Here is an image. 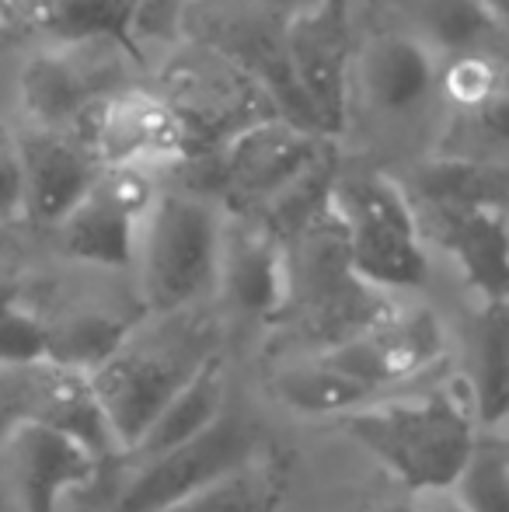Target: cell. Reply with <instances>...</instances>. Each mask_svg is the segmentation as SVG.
I'll list each match as a JSON object with an SVG mask.
<instances>
[{
    "instance_id": "cell-9",
    "label": "cell",
    "mask_w": 509,
    "mask_h": 512,
    "mask_svg": "<svg viewBox=\"0 0 509 512\" xmlns=\"http://www.w3.org/2000/svg\"><path fill=\"white\" fill-rule=\"evenodd\" d=\"M154 182L140 168H102L95 189L60 220V248L102 269H126L136 258L140 223L154 206Z\"/></svg>"
},
{
    "instance_id": "cell-2",
    "label": "cell",
    "mask_w": 509,
    "mask_h": 512,
    "mask_svg": "<svg viewBox=\"0 0 509 512\" xmlns=\"http://www.w3.org/2000/svg\"><path fill=\"white\" fill-rule=\"evenodd\" d=\"M283 314L297 321L300 335L318 345V352L335 349L394 314L384 293L356 279L342 230L328 203L286 241Z\"/></svg>"
},
{
    "instance_id": "cell-19",
    "label": "cell",
    "mask_w": 509,
    "mask_h": 512,
    "mask_svg": "<svg viewBox=\"0 0 509 512\" xmlns=\"http://www.w3.org/2000/svg\"><path fill=\"white\" fill-rule=\"evenodd\" d=\"M224 411H227L224 363H220V356L213 352V356L185 380L182 391L157 411V418L147 425L140 443H136L126 457H136L140 464H147V460H154V457H164V453L178 450V446L203 436Z\"/></svg>"
},
{
    "instance_id": "cell-26",
    "label": "cell",
    "mask_w": 509,
    "mask_h": 512,
    "mask_svg": "<svg viewBox=\"0 0 509 512\" xmlns=\"http://www.w3.org/2000/svg\"><path fill=\"white\" fill-rule=\"evenodd\" d=\"M447 495L464 512H509V439L503 429H478Z\"/></svg>"
},
{
    "instance_id": "cell-21",
    "label": "cell",
    "mask_w": 509,
    "mask_h": 512,
    "mask_svg": "<svg viewBox=\"0 0 509 512\" xmlns=\"http://www.w3.org/2000/svg\"><path fill=\"white\" fill-rule=\"evenodd\" d=\"M46 335L49 370L91 377L133 338V321L105 314V310H77V314L63 317L60 324H46Z\"/></svg>"
},
{
    "instance_id": "cell-24",
    "label": "cell",
    "mask_w": 509,
    "mask_h": 512,
    "mask_svg": "<svg viewBox=\"0 0 509 512\" xmlns=\"http://www.w3.org/2000/svg\"><path fill=\"white\" fill-rule=\"evenodd\" d=\"M412 206H496L503 209V164L475 157H440L426 164L412 182Z\"/></svg>"
},
{
    "instance_id": "cell-6",
    "label": "cell",
    "mask_w": 509,
    "mask_h": 512,
    "mask_svg": "<svg viewBox=\"0 0 509 512\" xmlns=\"http://www.w3.org/2000/svg\"><path fill=\"white\" fill-rule=\"evenodd\" d=\"M196 342L199 338H189L175 352V345H133V338H129L102 370L88 377L91 394L102 405L119 446H123V457L140 443L157 411L168 405L185 387V380L213 356V352L199 349Z\"/></svg>"
},
{
    "instance_id": "cell-5",
    "label": "cell",
    "mask_w": 509,
    "mask_h": 512,
    "mask_svg": "<svg viewBox=\"0 0 509 512\" xmlns=\"http://www.w3.org/2000/svg\"><path fill=\"white\" fill-rule=\"evenodd\" d=\"M164 102L175 108L189 136V157L199 143H227L238 133L258 126L265 119H283V115L262 112L265 91L255 77H248L234 60L210 46H192L171 70L164 74Z\"/></svg>"
},
{
    "instance_id": "cell-30",
    "label": "cell",
    "mask_w": 509,
    "mask_h": 512,
    "mask_svg": "<svg viewBox=\"0 0 509 512\" xmlns=\"http://www.w3.org/2000/svg\"><path fill=\"white\" fill-rule=\"evenodd\" d=\"M206 0H136L133 14V39L147 35V39H171L182 28V21L196 11Z\"/></svg>"
},
{
    "instance_id": "cell-25",
    "label": "cell",
    "mask_w": 509,
    "mask_h": 512,
    "mask_svg": "<svg viewBox=\"0 0 509 512\" xmlns=\"http://www.w3.org/2000/svg\"><path fill=\"white\" fill-rule=\"evenodd\" d=\"M478 429H503L509 415V314L503 304H485L478 324V384H471Z\"/></svg>"
},
{
    "instance_id": "cell-11",
    "label": "cell",
    "mask_w": 509,
    "mask_h": 512,
    "mask_svg": "<svg viewBox=\"0 0 509 512\" xmlns=\"http://www.w3.org/2000/svg\"><path fill=\"white\" fill-rule=\"evenodd\" d=\"M88 150L102 168H154L185 161L189 136L175 108L157 91L119 88L91 112Z\"/></svg>"
},
{
    "instance_id": "cell-15",
    "label": "cell",
    "mask_w": 509,
    "mask_h": 512,
    "mask_svg": "<svg viewBox=\"0 0 509 512\" xmlns=\"http://www.w3.org/2000/svg\"><path fill=\"white\" fill-rule=\"evenodd\" d=\"M422 241L447 251L464 283L482 304H503L509 290V241L506 209L496 206H412Z\"/></svg>"
},
{
    "instance_id": "cell-34",
    "label": "cell",
    "mask_w": 509,
    "mask_h": 512,
    "mask_svg": "<svg viewBox=\"0 0 509 512\" xmlns=\"http://www.w3.org/2000/svg\"><path fill=\"white\" fill-rule=\"evenodd\" d=\"M18 307V283H11V279H0V314L4 310Z\"/></svg>"
},
{
    "instance_id": "cell-8",
    "label": "cell",
    "mask_w": 509,
    "mask_h": 512,
    "mask_svg": "<svg viewBox=\"0 0 509 512\" xmlns=\"http://www.w3.org/2000/svg\"><path fill=\"white\" fill-rule=\"evenodd\" d=\"M258 432L241 411H224L203 436L140 464L116 512H161L258 457Z\"/></svg>"
},
{
    "instance_id": "cell-23",
    "label": "cell",
    "mask_w": 509,
    "mask_h": 512,
    "mask_svg": "<svg viewBox=\"0 0 509 512\" xmlns=\"http://www.w3.org/2000/svg\"><path fill=\"white\" fill-rule=\"evenodd\" d=\"M272 394L283 401L286 408L300 411V415H346V411L374 405L384 391L363 384V380L349 377V373L335 370V366L321 363L318 356L311 363L290 366V370L276 373L272 380Z\"/></svg>"
},
{
    "instance_id": "cell-13",
    "label": "cell",
    "mask_w": 509,
    "mask_h": 512,
    "mask_svg": "<svg viewBox=\"0 0 509 512\" xmlns=\"http://www.w3.org/2000/svg\"><path fill=\"white\" fill-rule=\"evenodd\" d=\"M4 460L21 512H60V502L70 492L91 485L102 471L84 446L32 415L7 425Z\"/></svg>"
},
{
    "instance_id": "cell-35",
    "label": "cell",
    "mask_w": 509,
    "mask_h": 512,
    "mask_svg": "<svg viewBox=\"0 0 509 512\" xmlns=\"http://www.w3.org/2000/svg\"><path fill=\"white\" fill-rule=\"evenodd\" d=\"M0 255H4V234H0Z\"/></svg>"
},
{
    "instance_id": "cell-36",
    "label": "cell",
    "mask_w": 509,
    "mask_h": 512,
    "mask_svg": "<svg viewBox=\"0 0 509 512\" xmlns=\"http://www.w3.org/2000/svg\"><path fill=\"white\" fill-rule=\"evenodd\" d=\"M0 4H7V0H0Z\"/></svg>"
},
{
    "instance_id": "cell-32",
    "label": "cell",
    "mask_w": 509,
    "mask_h": 512,
    "mask_svg": "<svg viewBox=\"0 0 509 512\" xmlns=\"http://www.w3.org/2000/svg\"><path fill=\"white\" fill-rule=\"evenodd\" d=\"M367 512H422V506L412 495H391V499H377L374 506H367Z\"/></svg>"
},
{
    "instance_id": "cell-3",
    "label": "cell",
    "mask_w": 509,
    "mask_h": 512,
    "mask_svg": "<svg viewBox=\"0 0 509 512\" xmlns=\"http://www.w3.org/2000/svg\"><path fill=\"white\" fill-rule=\"evenodd\" d=\"M328 209L342 230L356 279L370 290H419L429 279L412 199L391 178L374 171L335 175Z\"/></svg>"
},
{
    "instance_id": "cell-1",
    "label": "cell",
    "mask_w": 509,
    "mask_h": 512,
    "mask_svg": "<svg viewBox=\"0 0 509 512\" xmlns=\"http://www.w3.org/2000/svg\"><path fill=\"white\" fill-rule=\"evenodd\" d=\"M339 432L360 443L412 495L450 492L478 436L468 380H454L426 398L381 401L339 415Z\"/></svg>"
},
{
    "instance_id": "cell-18",
    "label": "cell",
    "mask_w": 509,
    "mask_h": 512,
    "mask_svg": "<svg viewBox=\"0 0 509 512\" xmlns=\"http://www.w3.org/2000/svg\"><path fill=\"white\" fill-rule=\"evenodd\" d=\"M363 91L381 112L405 115L419 108L440 84L433 49L412 35H381L363 49Z\"/></svg>"
},
{
    "instance_id": "cell-16",
    "label": "cell",
    "mask_w": 509,
    "mask_h": 512,
    "mask_svg": "<svg viewBox=\"0 0 509 512\" xmlns=\"http://www.w3.org/2000/svg\"><path fill=\"white\" fill-rule=\"evenodd\" d=\"M14 143L25 178V220L60 227L63 216L95 189L102 164L84 143L56 129L28 126L25 133H14Z\"/></svg>"
},
{
    "instance_id": "cell-28",
    "label": "cell",
    "mask_w": 509,
    "mask_h": 512,
    "mask_svg": "<svg viewBox=\"0 0 509 512\" xmlns=\"http://www.w3.org/2000/svg\"><path fill=\"white\" fill-rule=\"evenodd\" d=\"M440 84L447 88V95L454 98V105H461L464 112H489L499 108V91H503V70L496 60H489L485 53H468L454 56L450 70L440 77Z\"/></svg>"
},
{
    "instance_id": "cell-20",
    "label": "cell",
    "mask_w": 509,
    "mask_h": 512,
    "mask_svg": "<svg viewBox=\"0 0 509 512\" xmlns=\"http://www.w3.org/2000/svg\"><path fill=\"white\" fill-rule=\"evenodd\" d=\"M28 415L46 422L49 429L63 432L67 439H74V443L84 446L98 464H109V460L123 457V446H119L102 405H98L95 394H91L88 377L56 373L39 391V405L28 411Z\"/></svg>"
},
{
    "instance_id": "cell-10",
    "label": "cell",
    "mask_w": 509,
    "mask_h": 512,
    "mask_svg": "<svg viewBox=\"0 0 509 512\" xmlns=\"http://www.w3.org/2000/svg\"><path fill=\"white\" fill-rule=\"evenodd\" d=\"M283 56L321 129H339L349 70V0H311L286 14Z\"/></svg>"
},
{
    "instance_id": "cell-31",
    "label": "cell",
    "mask_w": 509,
    "mask_h": 512,
    "mask_svg": "<svg viewBox=\"0 0 509 512\" xmlns=\"http://www.w3.org/2000/svg\"><path fill=\"white\" fill-rule=\"evenodd\" d=\"M25 220V178L14 133L0 126V223Z\"/></svg>"
},
{
    "instance_id": "cell-7",
    "label": "cell",
    "mask_w": 509,
    "mask_h": 512,
    "mask_svg": "<svg viewBox=\"0 0 509 512\" xmlns=\"http://www.w3.org/2000/svg\"><path fill=\"white\" fill-rule=\"evenodd\" d=\"M328 157L332 150L321 133L293 126L290 119H265L224 147L220 189L234 216H262Z\"/></svg>"
},
{
    "instance_id": "cell-17",
    "label": "cell",
    "mask_w": 509,
    "mask_h": 512,
    "mask_svg": "<svg viewBox=\"0 0 509 512\" xmlns=\"http://www.w3.org/2000/svg\"><path fill=\"white\" fill-rule=\"evenodd\" d=\"M217 283L241 314L279 317L286 307V244L255 216H234L220 227Z\"/></svg>"
},
{
    "instance_id": "cell-29",
    "label": "cell",
    "mask_w": 509,
    "mask_h": 512,
    "mask_svg": "<svg viewBox=\"0 0 509 512\" xmlns=\"http://www.w3.org/2000/svg\"><path fill=\"white\" fill-rule=\"evenodd\" d=\"M49 359L46 321L28 314L25 307H11L0 314V370H35Z\"/></svg>"
},
{
    "instance_id": "cell-12",
    "label": "cell",
    "mask_w": 509,
    "mask_h": 512,
    "mask_svg": "<svg viewBox=\"0 0 509 512\" xmlns=\"http://www.w3.org/2000/svg\"><path fill=\"white\" fill-rule=\"evenodd\" d=\"M109 49H123L116 42H84V46H53L35 53L32 60L21 67L18 95L21 108L32 119L35 129H63L91 105L105 102L109 84L102 77H112L116 70L109 67Z\"/></svg>"
},
{
    "instance_id": "cell-14",
    "label": "cell",
    "mask_w": 509,
    "mask_h": 512,
    "mask_svg": "<svg viewBox=\"0 0 509 512\" xmlns=\"http://www.w3.org/2000/svg\"><path fill=\"white\" fill-rule=\"evenodd\" d=\"M314 356L384 391V387L412 380L433 363H440L443 328L433 310H394L363 335L349 338L335 349L314 352Z\"/></svg>"
},
{
    "instance_id": "cell-33",
    "label": "cell",
    "mask_w": 509,
    "mask_h": 512,
    "mask_svg": "<svg viewBox=\"0 0 509 512\" xmlns=\"http://www.w3.org/2000/svg\"><path fill=\"white\" fill-rule=\"evenodd\" d=\"M422 512H464V509L457 506L447 492H436V495H426V506H422Z\"/></svg>"
},
{
    "instance_id": "cell-27",
    "label": "cell",
    "mask_w": 509,
    "mask_h": 512,
    "mask_svg": "<svg viewBox=\"0 0 509 512\" xmlns=\"http://www.w3.org/2000/svg\"><path fill=\"white\" fill-rule=\"evenodd\" d=\"M499 28V14L485 0H433L429 4V49L440 46L457 56L482 53L485 35Z\"/></svg>"
},
{
    "instance_id": "cell-22",
    "label": "cell",
    "mask_w": 509,
    "mask_h": 512,
    "mask_svg": "<svg viewBox=\"0 0 509 512\" xmlns=\"http://www.w3.org/2000/svg\"><path fill=\"white\" fill-rule=\"evenodd\" d=\"M286 467L276 453H258L238 471L192 492L161 512H279L286 499Z\"/></svg>"
},
{
    "instance_id": "cell-4",
    "label": "cell",
    "mask_w": 509,
    "mask_h": 512,
    "mask_svg": "<svg viewBox=\"0 0 509 512\" xmlns=\"http://www.w3.org/2000/svg\"><path fill=\"white\" fill-rule=\"evenodd\" d=\"M220 227L206 199L189 192L157 196L143 216V297L157 314L189 307L217 283Z\"/></svg>"
}]
</instances>
